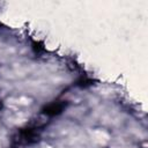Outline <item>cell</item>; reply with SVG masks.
Segmentation results:
<instances>
[{"instance_id":"1","label":"cell","mask_w":148,"mask_h":148,"mask_svg":"<svg viewBox=\"0 0 148 148\" xmlns=\"http://www.w3.org/2000/svg\"><path fill=\"white\" fill-rule=\"evenodd\" d=\"M49 123H50V117L47 114H45V113H40V114H37L36 117H34L30 120L28 127L32 128V130H38V128L44 127Z\"/></svg>"},{"instance_id":"2","label":"cell","mask_w":148,"mask_h":148,"mask_svg":"<svg viewBox=\"0 0 148 148\" xmlns=\"http://www.w3.org/2000/svg\"><path fill=\"white\" fill-rule=\"evenodd\" d=\"M65 108H66V103H64V102H53V103L49 104L47 106H45L44 113L47 114L49 117L56 116V114H59Z\"/></svg>"},{"instance_id":"3","label":"cell","mask_w":148,"mask_h":148,"mask_svg":"<svg viewBox=\"0 0 148 148\" xmlns=\"http://www.w3.org/2000/svg\"><path fill=\"white\" fill-rule=\"evenodd\" d=\"M12 148H24V145H22V143H13Z\"/></svg>"},{"instance_id":"4","label":"cell","mask_w":148,"mask_h":148,"mask_svg":"<svg viewBox=\"0 0 148 148\" xmlns=\"http://www.w3.org/2000/svg\"><path fill=\"white\" fill-rule=\"evenodd\" d=\"M1 109H2V102L0 101V110H1Z\"/></svg>"}]
</instances>
